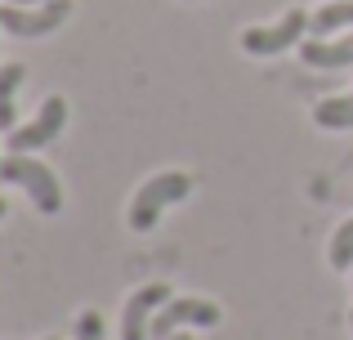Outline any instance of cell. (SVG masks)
Instances as JSON below:
<instances>
[{"mask_svg":"<svg viewBox=\"0 0 353 340\" xmlns=\"http://www.w3.org/2000/svg\"><path fill=\"white\" fill-rule=\"evenodd\" d=\"M188 192H192V174H183V170L152 174V179L134 192V201H130V228H134V233H152L161 210L174 206V201H183Z\"/></svg>","mask_w":353,"mask_h":340,"instance_id":"1","label":"cell"},{"mask_svg":"<svg viewBox=\"0 0 353 340\" xmlns=\"http://www.w3.org/2000/svg\"><path fill=\"white\" fill-rule=\"evenodd\" d=\"M0 183L27 188V197H32L36 210H45V215H54V210L63 206V188H59V179H54V170L45 166V161H36L32 152H9V157L0 161Z\"/></svg>","mask_w":353,"mask_h":340,"instance_id":"2","label":"cell"},{"mask_svg":"<svg viewBox=\"0 0 353 340\" xmlns=\"http://www.w3.org/2000/svg\"><path fill=\"white\" fill-rule=\"evenodd\" d=\"M179 327H219V305L197 300V296H170L157 309L152 327H148V340H170Z\"/></svg>","mask_w":353,"mask_h":340,"instance_id":"3","label":"cell"},{"mask_svg":"<svg viewBox=\"0 0 353 340\" xmlns=\"http://www.w3.org/2000/svg\"><path fill=\"white\" fill-rule=\"evenodd\" d=\"M63 126H68V103H63L59 94H50L41 108H36L32 121L9 130V152H36V148H45V143H54L63 134Z\"/></svg>","mask_w":353,"mask_h":340,"instance_id":"4","label":"cell"},{"mask_svg":"<svg viewBox=\"0 0 353 340\" xmlns=\"http://www.w3.org/2000/svg\"><path fill=\"white\" fill-rule=\"evenodd\" d=\"M72 14V0H45V5H5L0 0V27L9 36H45L54 27H63Z\"/></svg>","mask_w":353,"mask_h":340,"instance_id":"5","label":"cell"},{"mask_svg":"<svg viewBox=\"0 0 353 340\" xmlns=\"http://www.w3.org/2000/svg\"><path fill=\"white\" fill-rule=\"evenodd\" d=\"M304 32H309V14H304V9H291V14H282L268 27H246V32H241V50L255 54V59H268V54L291 50Z\"/></svg>","mask_w":353,"mask_h":340,"instance_id":"6","label":"cell"},{"mask_svg":"<svg viewBox=\"0 0 353 340\" xmlns=\"http://www.w3.org/2000/svg\"><path fill=\"white\" fill-rule=\"evenodd\" d=\"M170 300V287L165 282H148L134 296L125 300V314H121V340H148V327H152L157 309Z\"/></svg>","mask_w":353,"mask_h":340,"instance_id":"7","label":"cell"},{"mask_svg":"<svg viewBox=\"0 0 353 340\" xmlns=\"http://www.w3.org/2000/svg\"><path fill=\"white\" fill-rule=\"evenodd\" d=\"M300 59L309 63V68H349L353 63V32L340 36V41H327V36H313V41L300 45Z\"/></svg>","mask_w":353,"mask_h":340,"instance_id":"8","label":"cell"},{"mask_svg":"<svg viewBox=\"0 0 353 340\" xmlns=\"http://www.w3.org/2000/svg\"><path fill=\"white\" fill-rule=\"evenodd\" d=\"M313 121L322 130H353V90L349 94H336V99H322L313 108Z\"/></svg>","mask_w":353,"mask_h":340,"instance_id":"9","label":"cell"},{"mask_svg":"<svg viewBox=\"0 0 353 340\" xmlns=\"http://www.w3.org/2000/svg\"><path fill=\"white\" fill-rule=\"evenodd\" d=\"M23 86V63H5L0 68V130H14L18 112H14V94Z\"/></svg>","mask_w":353,"mask_h":340,"instance_id":"10","label":"cell"},{"mask_svg":"<svg viewBox=\"0 0 353 340\" xmlns=\"http://www.w3.org/2000/svg\"><path fill=\"white\" fill-rule=\"evenodd\" d=\"M345 27H353V0H331V5H322L309 18V32H318V36L345 32Z\"/></svg>","mask_w":353,"mask_h":340,"instance_id":"11","label":"cell"},{"mask_svg":"<svg viewBox=\"0 0 353 340\" xmlns=\"http://www.w3.org/2000/svg\"><path fill=\"white\" fill-rule=\"evenodd\" d=\"M331 269H353V219H345L331 237Z\"/></svg>","mask_w":353,"mask_h":340,"instance_id":"12","label":"cell"},{"mask_svg":"<svg viewBox=\"0 0 353 340\" xmlns=\"http://www.w3.org/2000/svg\"><path fill=\"white\" fill-rule=\"evenodd\" d=\"M77 340H103V318H99L94 309H85V314L77 318Z\"/></svg>","mask_w":353,"mask_h":340,"instance_id":"13","label":"cell"},{"mask_svg":"<svg viewBox=\"0 0 353 340\" xmlns=\"http://www.w3.org/2000/svg\"><path fill=\"white\" fill-rule=\"evenodd\" d=\"M5 5H45V0H5Z\"/></svg>","mask_w":353,"mask_h":340,"instance_id":"14","label":"cell"},{"mask_svg":"<svg viewBox=\"0 0 353 340\" xmlns=\"http://www.w3.org/2000/svg\"><path fill=\"white\" fill-rule=\"evenodd\" d=\"M0 215H9V201L5 197H0Z\"/></svg>","mask_w":353,"mask_h":340,"instance_id":"15","label":"cell"},{"mask_svg":"<svg viewBox=\"0 0 353 340\" xmlns=\"http://www.w3.org/2000/svg\"><path fill=\"white\" fill-rule=\"evenodd\" d=\"M170 340H192V336H188V332H183V336H170Z\"/></svg>","mask_w":353,"mask_h":340,"instance_id":"16","label":"cell"},{"mask_svg":"<svg viewBox=\"0 0 353 340\" xmlns=\"http://www.w3.org/2000/svg\"><path fill=\"white\" fill-rule=\"evenodd\" d=\"M45 340H59V336H45Z\"/></svg>","mask_w":353,"mask_h":340,"instance_id":"17","label":"cell"},{"mask_svg":"<svg viewBox=\"0 0 353 340\" xmlns=\"http://www.w3.org/2000/svg\"><path fill=\"white\" fill-rule=\"evenodd\" d=\"M349 327H353V314H349Z\"/></svg>","mask_w":353,"mask_h":340,"instance_id":"18","label":"cell"}]
</instances>
